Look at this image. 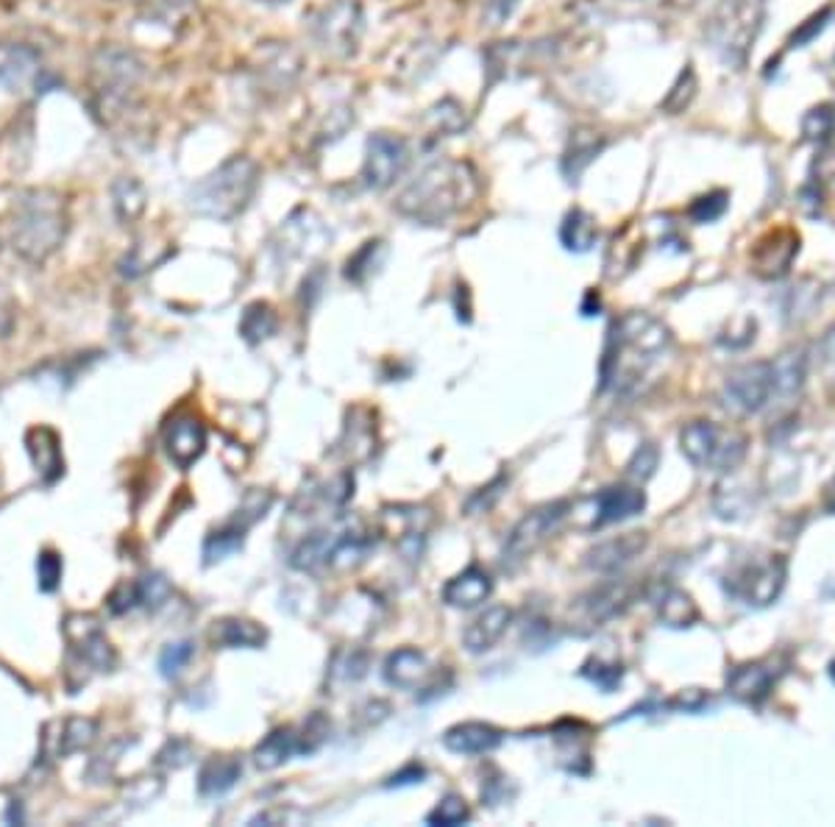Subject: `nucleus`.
Here are the masks:
<instances>
[{
  "instance_id": "obj_53",
  "label": "nucleus",
  "mask_w": 835,
  "mask_h": 827,
  "mask_svg": "<svg viewBox=\"0 0 835 827\" xmlns=\"http://www.w3.org/2000/svg\"><path fill=\"white\" fill-rule=\"evenodd\" d=\"M14 323H17V301L9 293V287L0 282V337L12 335Z\"/></svg>"
},
{
  "instance_id": "obj_15",
  "label": "nucleus",
  "mask_w": 835,
  "mask_h": 827,
  "mask_svg": "<svg viewBox=\"0 0 835 827\" xmlns=\"http://www.w3.org/2000/svg\"><path fill=\"white\" fill-rule=\"evenodd\" d=\"M42 59L23 42H0V87L7 92H26L39 82Z\"/></svg>"
},
{
  "instance_id": "obj_55",
  "label": "nucleus",
  "mask_w": 835,
  "mask_h": 827,
  "mask_svg": "<svg viewBox=\"0 0 835 827\" xmlns=\"http://www.w3.org/2000/svg\"><path fill=\"white\" fill-rule=\"evenodd\" d=\"M302 816L296 814L293 809H273V811H262V814L254 816L248 825H284V822H298Z\"/></svg>"
},
{
  "instance_id": "obj_57",
  "label": "nucleus",
  "mask_w": 835,
  "mask_h": 827,
  "mask_svg": "<svg viewBox=\"0 0 835 827\" xmlns=\"http://www.w3.org/2000/svg\"><path fill=\"white\" fill-rule=\"evenodd\" d=\"M507 777L499 775L496 780H484L482 783V800L488 802V805H499V802L504 800V794H507V783H504Z\"/></svg>"
},
{
  "instance_id": "obj_24",
  "label": "nucleus",
  "mask_w": 835,
  "mask_h": 827,
  "mask_svg": "<svg viewBox=\"0 0 835 827\" xmlns=\"http://www.w3.org/2000/svg\"><path fill=\"white\" fill-rule=\"evenodd\" d=\"M302 755V732L296 727H277L254 746V764L262 772H273L287 764L290 758Z\"/></svg>"
},
{
  "instance_id": "obj_56",
  "label": "nucleus",
  "mask_w": 835,
  "mask_h": 827,
  "mask_svg": "<svg viewBox=\"0 0 835 827\" xmlns=\"http://www.w3.org/2000/svg\"><path fill=\"white\" fill-rule=\"evenodd\" d=\"M499 487H504V480H496L490 487H482V493H477V496H474V499L468 502V510H471V513L488 510V507L493 505V502H490V499H499V496H502V491H499Z\"/></svg>"
},
{
  "instance_id": "obj_58",
  "label": "nucleus",
  "mask_w": 835,
  "mask_h": 827,
  "mask_svg": "<svg viewBox=\"0 0 835 827\" xmlns=\"http://www.w3.org/2000/svg\"><path fill=\"white\" fill-rule=\"evenodd\" d=\"M666 3L668 7H677V9H691V7H697L699 0H666Z\"/></svg>"
},
{
  "instance_id": "obj_42",
  "label": "nucleus",
  "mask_w": 835,
  "mask_h": 827,
  "mask_svg": "<svg viewBox=\"0 0 835 827\" xmlns=\"http://www.w3.org/2000/svg\"><path fill=\"white\" fill-rule=\"evenodd\" d=\"M835 132V109L830 103L813 107L802 118V134L810 143H827Z\"/></svg>"
},
{
  "instance_id": "obj_40",
  "label": "nucleus",
  "mask_w": 835,
  "mask_h": 827,
  "mask_svg": "<svg viewBox=\"0 0 835 827\" xmlns=\"http://www.w3.org/2000/svg\"><path fill=\"white\" fill-rule=\"evenodd\" d=\"M471 819V809H468V802L463 800L459 794H449L429 811L427 825H440V827H454V825H465V822Z\"/></svg>"
},
{
  "instance_id": "obj_27",
  "label": "nucleus",
  "mask_w": 835,
  "mask_h": 827,
  "mask_svg": "<svg viewBox=\"0 0 835 827\" xmlns=\"http://www.w3.org/2000/svg\"><path fill=\"white\" fill-rule=\"evenodd\" d=\"M772 380L774 373L769 366L747 368V371H741L738 377L729 380V396L741 407H747V410H758V407L766 402L769 391H772Z\"/></svg>"
},
{
  "instance_id": "obj_3",
  "label": "nucleus",
  "mask_w": 835,
  "mask_h": 827,
  "mask_svg": "<svg viewBox=\"0 0 835 827\" xmlns=\"http://www.w3.org/2000/svg\"><path fill=\"white\" fill-rule=\"evenodd\" d=\"M262 182V168L257 159L234 153L220 162L212 173L193 184L187 201L198 218L218 223H232L251 207L254 196Z\"/></svg>"
},
{
  "instance_id": "obj_48",
  "label": "nucleus",
  "mask_w": 835,
  "mask_h": 827,
  "mask_svg": "<svg viewBox=\"0 0 835 827\" xmlns=\"http://www.w3.org/2000/svg\"><path fill=\"white\" fill-rule=\"evenodd\" d=\"M302 755H309V752H315L318 746L327 741L329 736V721L323 714H312L307 721H304L302 730Z\"/></svg>"
},
{
  "instance_id": "obj_4",
  "label": "nucleus",
  "mask_w": 835,
  "mask_h": 827,
  "mask_svg": "<svg viewBox=\"0 0 835 827\" xmlns=\"http://www.w3.org/2000/svg\"><path fill=\"white\" fill-rule=\"evenodd\" d=\"M668 329L658 318L647 312H629L610 332L607 348H604L602 362V387L616 382L618 387H627L643 373V368L668 346Z\"/></svg>"
},
{
  "instance_id": "obj_51",
  "label": "nucleus",
  "mask_w": 835,
  "mask_h": 827,
  "mask_svg": "<svg viewBox=\"0 0 835 827\" xmlns=\"http://www.w3.org/2000/svg\"><path fill=\"white\" fill-rule=\"evenodd\" d=\"M830 17H833V7H824L822 12H816L810 20H805L802 26L791 34V48H802V45H808L810 39L816 37V34H822Z\"/></svg>"
},
{
  "instance_id": "obj_20",
  "label": "nucleus",
  "mask_w": 835,
  "mask_h": 827,
  "mask_svg": "<svg viewBox=\"0 0 835 827\" xmlns=\"http://www.w3.org/2000/svg\"><path fill=\"white\" fill-rule=\"evenodd\" d=\"M265 641H268V632L251 619L226 616V619L212 621L209 627V644L214 650H262Z\"/></svg>"
},
{
  "instance_id": "obj_31",
  "label": "nucleus",
  "mask_w": 835,
  "mask_h": 827,
  "mask_svg": "<svg viewBox=\"0 0 835 827\" xmlns=\"http://www.w3.org/2000/svg\"><path fill=\"white\" fill-rule=\"evenodd\" d=\"M279 332V316L277 310L270 307L268 301H254L245 307L243 318H240V335H243L245 343H257L268 341Z\"/></svg>"
},
{
  "instance_id": "obj_46",
  "label": "nucleus",
  "mask_w": 835,
  "mask_h": 827,
  "mask_svg": "<svg viewBox=\"0 0 835 827\" xmlns=\"http://www.w3.org/2000/svg\"><path fill=\"white\" fill-rule=\"evenodd\" d=\"M139 585V605L143 607H151V610H157L159 605H164L170 596V582L164 580L162 575H145L143 580H137Z\"/></svg>"
},
{
  "instance_id": "obj_52",
  "label": "nucleus",
  "mask_w": 835,
  "mask_h": 827,
  "mask_svg": "<svg viewBox=\"0 0 835 827\" xmlns=\"http://www.w3.org/2000/svg\"><path fill=\"white\" fill-rule=\"evenodd\" d=\"M582 677H588V680L597 682L599 689L613 691L618 686V680H622V666H602L597 661V666H591V664L585 666Z\"/></svg>"
},
{
  "instance_id": "obj_43",
  "label": "nucleus",
  "mask_w": 835,
  "mask_h": 827,
  "mask_svg": "<svg viewBox=\"0 0 835 827\" xmlns=\"http://www.w3.org/2000/svg\"><path fill=\"white\" fill-rule=\"evenodd\" d=\"M62 571H64V563L57 552L53 550L39 552L37 577H39V591H42V594H53V591H57L59 582H62Z\"/></svg>"
},
{
  "instance_id": "obj_32",
  "label": "nucleus",
  "mask_w": 835,
  "mask_h": 827,
  "mask_svg": "<svg viewBox=\"0 0 835 827\" xmlns=\"http://www.w3.org/2000/svg\"><path fill=\"white\" fill-rule=\"evenodd\" d=\"M423 123H427V128L434 137H457V134L468 128V114H465V109L454 98H443V101L432 103L427 109Z\"/></svg>"
},
{
  "instance_id": "obj_6",
  "label": "nucleus",
  "mask_w": 835,
  "mask_h": 827,
  "mask_svg": "<svg viewBox=\"0 0 835 827\" xmlns=\"http://www.w3.org/2000/svg\"><path fill=\"white\" fill-rule=\"evenodd\" d=\"M766 17V0H719L704 20V39L727 67H747L760 28Z\"/></svg>"
},
{
  "instance_id": "obj_38",
  "label": "nucleus",
  "mask_w": 835,
  "mask_h": 827,
  "mask_svg": "<svg viewBox=\"0 0 835 827\" xmlns=\"http://www.w3.org/2000/svg\"><path fill=\"white\" fill-rule=\"evenodd\" d=\"M729 689L738 700L758 702L766 696L769 691V675L760 666H747V669H738L729 680Z\"/></svg>"
},
{
  "instance_id": "obj_17",
  "label": "nucleus",
  "mask_w": 835,
  "mask_h": 827,
  "mask_svg": "<svg viewBox=\"0 0 835 827\" xmlns=\"http://www.w3.org/2000/svg\"><path fill=\"white\" fill-rule=\"evenodd\" d=\"M504 741V732L488 721H463L443 732V746L454 755H488L499 750Z\"/></svg>"
},
{
  "instance_id": "obj_13",
  "label": "nucleus",
  "mask_w": 835,
  "mask_h": 827,
  "mask_svg": "<svg viewBox=\"0 0 835 827\" xmlns=\"http://www.w3.org/2000/svg\"><path fill=\"white\" fill-rule=\"evenodd\" d=\"M95 739H98V721L89 719V716H70V719L48 721L42 727V758H67V755L89 750Z\"/></svg>"
},
{
  "instance_id": "obj_49",
  "label": "nucleus",
  "mask_w": 835,
  "mask_h": 827,
  "mask_svg": "<svg viewBox=\"0 0 835 827\" xmlns=\"http://www.w3.org/2000/svg\"><path fill=\"white\" fill-rule=\"evenodd\" d=\"M107 605H109V610L114 613V616H123V613L139 607V585L137 582H120L112 594H109Z\"/></svg>"
},
{
  "instance_id": "obj_26",
  "label": "nucleus",
  "mask_w": 835,
  "mask_h": 827,
  "mask_svg": "<svg viewBox=\"0 0 835 827\" xmlns=\"http://www.w3.org/2000/svg\"><path fill=\"white\" fill-rule=\"evenodd\" d=\"M240 775H243V764L232 755H214L198 772V794L212 800V797H223L237 786Z\"/></svg>"
},
{
  "instance_id": "obj_47",
  "label": "nucleus",
  "mask_w": 835,
  "mask_h": 827,
  "mask_svg": "<svg viewBox=\"0 0 835 827\" xmlns=\"http://www.w3.org/2000/svg\"><path fill=\"white\" fill-rule=\"evenodd\" d=\"M189 761H193V746L182 739H170L157 755V766H162V769H182Z\"/></svg>"
},
{
  "instance_id": "obj_8",
  "label": "nucleus",
  "mask_w": 835,
  "mask_h": 827,
  "mask_svg": "<svg viewBox=\"0 0 835 827\" xmlns=\"http://www.w3.org/2000/svg\"><path fill=\"white\" fill-rule=\"evenodd\" d=\"M304 73V57L290 42L268 39L254 48L248 59V76L265 98H282L296 87Z\"/></svg>"
},
{
  "instance_id": "obj_45",
  "label": "nucleus",
  "mask_w": 835,
  "mask_h": 827,
  "mask_svg": "<svg viewBox=\"0 0 835 827\" xmlns=\"http://www.w3.org/2000/svg\"><path fill=\"white\" fill-rule=\"evenodd\" d=\"M724 209H727V193L724 190H713L708 196L697 198L688 209V215L693 218L697 223H713L724 215Z\"/></svg>"
},
{
  "instance_id": "obj_10",
  "label": "nucleus",
  "mask_w": 835,
  "mask_h": 827,
  "mask_svg": "<svg viewBox=\"0 0 835 827\" xmlns=\"http://www.w3.org/2000/svg\"><path fill=\"white\" fill-rule=\"evenodd\" d=\"M64 641H67L70 657L82 669L89 671H114L118 669V650L103 632V625L93 613H70L62 621Z\"/></svg>"
},
{
  "instance_id": "obj_25",
  "label": "nucleus",
  "mask_w": 835,
  "mask_h": 827,
  "mask_svg": "<svg viewBox=\"0 0 835 827\" xmlns=\"http://www.w3.org/2000/svg\"><path fill=\"white\" fill-rule=\"evenodd\" d=\"M382 671L388 686L402 691H415L429 677V661L421 650L404 646V650L390 652Z\"/></svg>"
},
{
  "instance_id": "obj_41",
  "label": "nucleus",
  "mask_w": 835,
  "mask_h": 827,
  "mask_svg": "<svg viewBox=\"0 0 835 827\" xmlns=\"http://www.w3.org/2000/svg\"><path fill=\"white\" fill-rule=\"evenodd\" d=\"M354 126V109L348 107H334L329 109L327 114L321 118L318 128H315V139H318V146H332L334 139H340L348 128Z\"/></svg>"
},
{
  "instance_id": "obj_30",
  "label": "nucleus",
  "mask_w": 835,
  "mask_h": 827,
  "mask_svg": "<svg viewBox=\"0 0 835 827\" xmlns=\"http://www.w3.org/2000/svg\"><path fill=\"white\" fill-rule=\"evenodd\" d=\"M629 605V591L624 585H607L602 591H593L591 596L579 600V613L585 616V621L591 625H602V621L613 619L616 613H622Z\"/></svg>"
},
{
  "instance_id": "obj_1",
  "label": "nucleus",
  "mask_w": 835,
  "mask_h": 827,
  "mask_svg": "<svg viewBox=\"0 0 835 827\" xmlns=\"http://www.w3.org/2000/svg\"><path fill=\"white\" fill-rule=\"evenodd\" d=\"M477 171L463 159H434L396 196L398 215L418 226H443L477 198Z\"/></svg>"
},
{
  "instance_id": "obj_23",
  "label": "nucleus",
  "mask_w": 835,
  "mask_h": 827,
  "mask_svg": "<svg viewBox=\"0 0 835 827\" xmlns=\"http://www.w3.org/2000/svg\"><path fill=\"white\" fill-rule=\"evenodd\" d=\"M604 146H607V137H604L602 132H597V128H574L572 137H568L566 151H563V176L572 184H577L579 176L588 171V164L604 151Z\"/></svg>"
},
{
  "instance_id": "obj_29",
  "label": "nucleus",
  "mask_w": 835,
  "mask_h": 827,
  "mask_svg": "<svg viewBox=\"0 0 835 827\" xmlns=\"http://www.w3.org/2000/svg\"><path fill=\"white\" fill-rule=\"evenodd\" d=\"M112 207L118 221L123 226H132V223L143 218L145 207H148V193H145V187L134 176H120L112 184Z\"/></svg>"
},
{
  "instance_id": "obj_19",
  "label": "nucleus",
  "mask_w": 835,
  "mask_h": 827,
  "mask_svg": "<svg viewBox=\"0 0 835 827\" xmlns=\"http://www.w3.org/2000/svg\"><path fill=\"white\" fill-rule=\"evenodd\" d=\"M513 625V610L507 605H493L484 613H479L471 625L463 632V646L471 655H482V652L493 650L504 638L507 627Z\"/></svg>"
},
{
  "instance_id": "obj_16",
  "label": "nucleus",
  "mask_w": 835,
  "mask_h": 827,
  "mask_svg": "<svg viewBox=\"0 0 835 827\" xmlns=\"http://www.w3.org/2000/svg\"><path fill=\"white\" fill-rule=\"evenodd\" d=\"M647 505V496L638 487H627V485H616V487H604L602 493L593 496V518H591V530L593 527H604V524H616V521H624V518H633L643 510Z\"/></svg>"
},
{
  "instance_id": "obj_36",
  "label": "nucleus",
  "mask_w": 835,
  "mask_h": 827,
  "mask_svg": "<svg viewBox=\"0 0 835 827\" xmlns=\"http://www.w3.org/2000/svg\"><path fill=\"white\" fill-rule=\"evenodd\" d=\"M697 89L699 82L697 73H693V64H685V67L679 70L677 82H674L672 89L666 92V98L660 101V109L668 114H683L685 109L691 107L693 98H697Z\"/></svg>"
},
{
  "instance_id": "obj_39",
  "label": "nucleus",
  "mask_w": 835,
  "mask_h": 827,
  "mask_svg": "<svg viewBox=\"0 0 835 827\" xmlns=\"http://www.w3.org/2000/svg\"><path fill=\"white\" fill-rule=\"evenodd\" d=\"M660 619L666 621L668 627H691L699 619V610L688 594L668 591L666 600L660 602Z\"/></svg>"
},
{
  "instance_id": "obj_44",
  "label": "nucleus",
  "mask_w": 835,
  "mask_h": 827,
  "mask_svg": "<svg viewBox=\"0 0 835 827\" xmlns=\"http://www.w3.org/2000/svg\"><path fill=\"white\" fill-rule=\"evenodd\" d=\"M195 655V644L193 641H179V644H168L159 655V671L164 677H176L184 666L193 661Z\"/></svg>"
},
{
  "instance_id": "obj_14",
  "label": "nucleus",
  "mask_w": 835,
  "mask_h": 827,
  "mask_svg": "<svg viewBox=\"0 0 835 827\" xmlns=\"http://www.w3.org/2000/svg\"><path fill=\"white\" fill-rule=\"evenodd\" d=\"M164 452H168L170 462L182 471L201 460V455L207 452V427L201 423V418H173L164 430Z\"/></svg>"
},
{
  "instance_id": "obj_11",
  "label": "nucleus",
  "mask_w": 835,
  "mask_h": 827,
  "mask_svg": "<svg viewBox=\"0 0 835 827\" xmlns=\"http://www.w3.org/2000/svg\"><path fill=\"white\" fill-rule=\"evenodd\" d=\"M409 164V143L402 134L377 132L365 139L363 184L373 193L390 190L404 176Z\"/></svg>"
},
{
  "instance_id": "obj_21",
  "label": "nucleus",
  "mask_w": 835,
  "mask_h": 827,
  "mask_svg": "<svg viewBox=\"0 0 835 827\" xmlns=\"http://www.w3.org/2000/svg\"><path fill=\"white\" fill-rule=\"evenodd\" d=\"M279 234H282V243H279V248H284V254L287 257H304V254L315 251L318 246H312V243L323 240L327 237V229L321 226V218L315 215L312 209H304L298 207L293 215L287 218V221L282 223V229H279Z\"/></svg>"
},
{
  "instance_id": "obj_18",
  "label": "nucleus",
  "mask_w": 835,
  "mask_h": 827,
  "mask_svg": "<svg viewBox=\"0 0 835 827\" xmlns=\"http://www.w3.org/2000/svg\"><path fill=\"white\" fill-rule=\"evenodd\" d=\"M26 452L45 485H53L64 474L62 441L51 427H32L26 432Z\"/></svg>"
},
{
  "instance_id": "obj_35",
  "label": "nucleus",
  "mask_w": 835,
  "mask_h": 827,
  "mask_svg": "<svg viewBox=\"0 0 835 827\" xmlns=\"http://www.w3.org/2000/svg\"><path fill=\"white\" fill-rule=\"evenodd\" d=\"M641 550H643V538L638 535V532H633V535L616 538V541H607L602 543V546H597V550L591 552V566H597V569H604V571L616 569V566L627 563L635 552H641Z\"/></svg>"
},
{
  "instance_id": "obj_5",
  "label": "nucleus",
  "mask_w": 835,
  "mask_h": 827,
  "mask_svg": "<svg viewBox=\"0 0 835 827\" xmlns=\"http://www.w3.org/2000/svg\"><path fill=\"white\" fill-rule=\"evenodd\" d=\"M145 82V64L128 48L103 45L95 51L89 62V89H93V107L107 123H114L120 114L137 103L139 87Z\"/></svg>"
},
{
  "instance_id": "obj_50",
  "label": "nucleus",
  "mask_w": 835,
  "mask_h": 827,
  "mask_svg": "<svg viewBox=\"0 0 835 827\" xmlns=\"http://www.w3.org/2000/svg\"><path fill=\"white\" fill-rule=\"evenodd\" d=\"M518 7H521V0H484L482 23L488 28H502Z\"/></svg>"
},
{
  "instance_id": "obj_22",
  "label": "nucleus",
  "mask_w": 835,
  "mask_h": 827,
  "mask_svg": "<svg viewBox=\"0 0 835 827\" xmlns=\"http://www.w3.org/2000/svg\"><path fill=\"white\" fill-rule=\"evenodd\" d=\"M490 594H493V580L482 566H468L443 585V602L449 607H463V610L479 607L490 600Z\"/></svg>"
},
{
  "instance_id": "obj_9",
  "label": "nucleus",
  "mask_w": 835,
  "mask_h": 827,
  "mask_svg": "<svg viewBox=\"0 0 835 827\" xmlns=\"http://www.w3.org/2000/svg\"><path fill=\"white\" fill-rule=\"evenodd\" d=\"M679 443H683V455L693 466L710 468V471H727L744 457V437L710 421L688 423L679 435Z\"/></svg>"
},
{
  "instance_id": "obj_7",
  "label": "nucleus",
  "mask_w": 835,
  "mask_h": 827,
  "mask_svg": "<svg viewBox=\"0 0 835 827\" xmlns=\"http://www.w3.org/2000/svg\"><path fill=\"white\" fill-rule=\"evenodd\" d=\"M309 34L329 59L357 57L365 34L363 0H329L309 17Z\"/></svg>"
},
{
  "instance_id": "obj_28",
  "label": "nucleus",
  "mask_w": 835,
  "mask_h": 827,
  "mask_svg": "<svg viewBox=\"0 0 835 827\" xmlns=\"http://www.w3.org/2000/svg\"><path fill=\"white\" fill-rule=\"evenodd\" d=\"M599 240V223L591 212L574 207L568 209V215L560 223V243L574 254L591 251Z\"/></svg>"
},
{
  "instance_id": "obj_12",
  "label": "nucleus",
  "mask_w": 835,
  "mask_h": 827,
  "mask_svg": "<svg viewBox=\"0 0 835 827\" xmlns=\"http://www.w3.org/2000/svg\"><path fill=\"white\" fill-rule=\"evenodd\" d=\"M568 516L566 502H554V505H543L538 510L527 513V516L513 527L507 543H504V563L515 566V563L527 560L540 543L547 541L557 527L563 524V518Z\"/></svg>"
},
{
  "instance_id": "obj_59",
  "label": "nucleus",
  "mask_w": 835,
  "mask_h": 827,
  "mask_svg": "<svg viewBox=\"0 0 835 827\" xmlns=\"http://www.w3.org/2000/svg\"><path fill=\"white\" fill-rule=\"evenodd\" d=\"M265 3H270V7H282V3H290V0H265Z\"/></svg>"
},
{
  "instance_id": "obj_54",
  "label": "nucleus",
  "mask_w": 835,
  "mask_h": 827,
  "mask_svg": "<svg viewBox=\"0 0 835 827\" xmlns=\"http://www.w3.org/2000/svg\"><path fill=\"white\" fill-rule=\"evenodd\" d=\"M423 777H427V769L421 764H407L404 769H398L396 775L388 780V789H404V786H415L421 783Z\"/></svg>"
},
{
  "instance_id": "obj_34",
  "label": "nucleus",
  "mask_w": 835,
  "mask_h": 827,
  "mask_svg": "<svg viewBox=\"0 0 835 827\" xmlns=\"http://www.w3.org/2000/svg\"><path fill=\"white\" fill-rule=\"evenodd\" d=\"M384 254H388V246H384V240H368L363 243V248L359 251H354L352 257L346 259V279L352 282V285H365L368 279L373 276V273L382 268L384 262Z\"/></svg>"
},
{
  "instance_id": "obj_2",
  "label": "nucleus",
  "mask_w": 835,
  "mask_h": 827,
  "mask_svg": "<svg viewBox=\"0 0 835 827\" xmlns=\"http://www.w3.org/2000/svg\"><path fill=\"white\" fill-rule=\"evenodd\" d=\"M67 237V207L57 190L34 187L14 196L7 218V240L14 254L42 266L62 248Z\"/></svg>"
},
{
  "instance_id": "obj_37",
  "label": "nucleus",
  "mask_w": 835,
  "mask_h": 827,
  "mask_svg": "<svg viewBox=\"0 0 835 827\" xmlns=\"http://www.w3.org/2000/svg\"><path fill=\"white\" fill-rule=\"evenodd\" d=\"M145 17L164 28H176L193 14L195 0H143Z\"/></svg>"
},
{
  "instance_id": "obj_33",
  "label": "nucleus",
  "mask_w": 835,
  "mask_h": 827,
  "mask_svg": "<svg viewBox=\"0 0 835 827\" xmlns=\"http://www.w3.org/2000/svg\"><path fill=\"white\" fill-rule=\"evenodd\" d=\"M245 532H248V527H245L243 521H237V518H232L226 527L214 530L212 535L204 541V563H207V566H214V563L226 560L229 555L243 550Z\"/></svg>"
}]
</instances>
